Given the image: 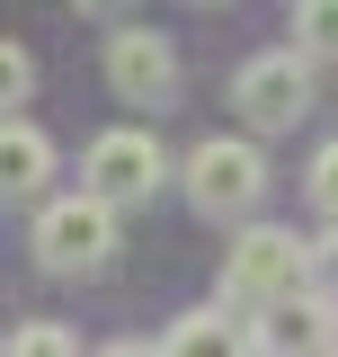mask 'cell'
<instances>
[{"instance_id":"6da1fadb","label":"cell","mask_w":338,"mask_h":357,"mask_svg":"<svg viewBox=\"0 0 338 357\" xmlns=\"http://www.w3.org/2000/svg\"><path fill=\"white\" fill-rule=\"evenodd\" d=\"M45 277H98L116 259V206L98 188H72V197H45L36 206V232H27Z\"/></svg>"},{"instance_id":"7a4b0ae2","label":"cell","mask_w":338,"mask_h":357,"mask_svg":"<svg viewBox=\"0 0 338 357\" xmlns=\"http://www.w3.org/2000/svg\"><path fill=\"white\" fill-rule=\"evenodd\" d=\"M178 188H187V206L205 223H241V215H258V197H267V152H258L250 134H205V143L178 161Z\"/></svg>"},{"instance_id":"3957f363","label":"cell","mask_w":338,"mask_h":357,"mask_svg":"<svg viewBox=\"0 0 338 357\" xmlns=\"http://www.w3.org/2000/svg\"><path fill=\"white\" fill-rule=\"evenodd\" d=\"M294 286H303V241L285 232V223H250L241 215L232 250H223V295L250 304V312H267L276 295H294Z\"/></svg>"},{"instance_id":"277c9868","label":"cell","mask_w":338,"mask_h":357,"mask_svg":"<svg viewBox=\"0 0 338 357\" xmlns=\"http://www.w3.org/2000/svg\"><path fill=\"white\" fill-rule=\"evenodd\" d=\"M169 178V152L152 126H107L98 143L81 152V188H98L107 206H152Z\"/></svg>"},{"instance_id":"5b68a950","label":"cell","mask_w":338,"mask_h":357,"mask_svg":"<svg viewBox=\"0 0 338 357\" xmlns=\"http://www.w3.org/2000/svg\"><path fill=\"white\" fill-rule=\"evenodd\" d=\"M232 107H241L258 134L303 126V116H312V54H303V45L250 54V63H241V81H232Z\"/></svg>"},{"instance_id":"8992f818","label":"cell","mask_w":338,"mask_h":357,"mask_svg":"<svg viewBox=\"0 0 338 357\" xmlns=\"http://www.w3.org/2000/svg\"><path fill=\"white\" fill-rule=\"evenodd\" d=\"M107 89H116L125 107H169V98H178V54H169V36L116 27V36H107Z\"/></svg>"},{"instance_id":"52a82bcc","label":"cell","mask_w":338,"mask_h":357,"mask_svg":"<svg viewBox=\"0 0 338 357\" xmlns=\"http://www.w3.org/2000/svg\"><path fill=\"white\" fill-rule=\"evenodd\" d=\"M161 349L169 357H232V349H258V321H250V304H232V295H223V304H196V312H178V321H169L161 331Z\"/></svg>"},{"instance_id":"ba28073f","label":"cell","mask_w":338,"mask_h":357,"mask_svg":"<svg viewBox=\"0 0 338 357\" xmlns=\"http://www.w3.org/2000/svg\"><path fill=\"white\" fill-rule=\"evenodd\" d=\"M54 178V134L27 126V116H0V206H27Z\"/></svg>"},{"instance_id":"9c48e42d","label":"cell","mask_w":338,"mask_h":357,"mask_svg":"<svg viewBox=\"0 0 338 357\" xmlns=\"http://www.w3.org/2000/svg\"><path fill=\"white\" fill-rule=\"evenodd\" d=\"M294 45L312 63H338V0H294Z\"/></svg>"},{"instance_id":"30bf717a","label":"cell","mask_w":338,"mask_h":357,"mask_svg":"<svg viewBox=\"0 0 338 357\" xmlns=\"http://www.w3.org/2000/svg\"><path fill=\"white\" fill-rule=\"evenodd\" d=\"M9 357H81V331H63V321H18V331H9Z\"/></svg>"},{"instance_id":"8fae6325","label":"cell","mask_w":338,"mask_h":357,"mask_svg":"<svg viewBox=\"0 0 338 357\" xmlns=\"http://www.w3.org/2000/svg\"><path fill=\"white\" fill-rule=\"evenodd\" d=\"M303 286H312V295H330V304H338V223L321 232V241H303Z\"/></svg>"},{"instance_id":"7c38bea8","label":"cell","mask_w":338,"mask_h":357,"mask_svg":"<svg viewBox=\"0 0 338 357\" xmlns=\"http://www.w3.org/2000/svg\"><path fill=\"white\" fill-rule=\"evenodd\" d=\"M303 197H312V206L338 223V143H321V152H312V170H303Z\"/></svg>"},{"instance_id":"4fadbf2b","label":"cell","mask_w":338,"mask_h":357,"mask_svg":"<svg viewBox=\"0 0 338 357\" xmlns=\"http://www.w3.org/2000/svg\"><path fill=\"white\" fill-rule=\"evenodd\" d=\"M27 89H36V63H27V45H9V36H0V116H9Z\"/></svg>"},{"instance_id":"5bb4252c","label":"cell","mask_w":338,"mask_h":357,"mask_svg":"<svg viewBox=\"0 0 338 357\" xmlns=\"http://www.w3.org/2000/svg\"><path fill=\"white\" fill-rule=\"evenodd\" d=\"M81 9H116V0H81Z\"/></svg>"}]
</instances>
